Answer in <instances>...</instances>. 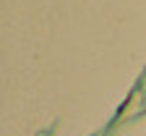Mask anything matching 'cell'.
<instances>
[{
  "label": "cell",
  "mask_w": 146,
  "mask_h": 136,
  "mask_svg": "<svg viewBox=\"0 0 146 136\" xmlns=\"http://www.w3.org/2000/svg\"><path fill=\"white\" fill-rule=\"evenodd\" d=\"M110 136H146V113L117 121L112 126V131H110Z\"/></svg>",
  "instance_id": "6da1fadb"
},
{
  "label": "cell",
  "mask_w": 146,
  "mask_h": 136,
  "mask_svg": "<svg viewBox=\"0 0 146 136\" xmlns=\"http://www.w3.org/2000/svg\"><path fill=\"white\" fill-rule=\"evenodd\" d=\"M138 94H141L143 107H146V73H143V79H141V84H138Z\"/></svg>",
  "instance_id": "7a4b0ae2"
}]
</instances>
